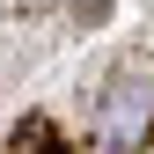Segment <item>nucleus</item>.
<instances>
[{
  "instance_id": "f257e3e1",
  "label": "nucleus",
  "mask_w": 154,
  "mask_h": 154,
  "mask_svg": "<svg viewBox=\"0 0 154 154\" xmlns=\"http://www.w3.org/2000/svg\"><path fill=\"white\" fill-rule=\"evenodd\" d=\"M140 132H147V81H140V95H132V81H118L110 118H103V147H110V154H125Z\"/></svg>"
}]
</instances>
